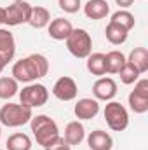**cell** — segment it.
Segmentation results:
<instances>
[{"label":"cell","instance_id":"8992f818","mask_svg":"<svg viewBox=\"0 0 148 150\" xmlns=\"http://www.w3.org/2000/svg\"><path fill=\"white\" fill-rule=\"evenodd\" d=\"M103 115L111 131H124L129 126V113L125 110V107L120 105L118 101H113V100L108 101L103 110Z\"/></svg>","mask_w":148,"mask_h":150},{"label":"cell","instance_id":"d6986e66","mask_svg":"<svg viewBox=\"0 0 148 150\" xmlns=\"http://www.w3.org/2000/svg\"><path fill=\"white\" fill-rule=\"evenodd\" d=\"M51 23V12L42 7V5H37V7H32V12H30V19H28V25L32 28H45L47 25Z\"/></svg>","mask_w":148,"mask_h":150},{"label":"cell","instance_id":"ac0fdd59","mask_svg":"<svg viewBox=\"0 0 148 150\" xmlns=\"http://www.w3.org/2000/svg\"><path fill=\"white\" fill-rule=\"evenodd\" d=\"M132 67L138 68L140 74L148 72V49L147 47H134L129 52V58H125Z\"/></svg>","mask_w":148,"mask_h":150},{"label":"cell","instance_id":"d4e9b609","mask_svg":"<svg viewBox=\"0 0 148 150\" xmlns=\"http://www.w3.org/2000/svg\"><path fill=\"white\" fill-rule=\"evenodd\" d=\"M120 75V82L122 84H125V86H131V84H134L138 79H140V72H138V68L136 67H132L129 61H125V65L122 67V70L118 72Z\"/></svg>","mask_w":148,"mask_h":150},{"label":"cell","instance_id":"7a4b0ae2","mask_svg":"<svg viewBox=\"0 0 148 150\" xmlns=\"http://www.w3.org/2000/svg\"><path fill=\"white\" fill-rule=\"evenodd\" d=\"M30 127H32V133H33L37 143L40 147H44V149L49 147L52 142H56L59 138V127L49 115L32 117Z\"/></svg>","mask_w":148,"mask_h":150},{"label":"cell","instance_id":"f546056e","mask_svg":"<svg viewBox=\"0 0 148 150\" xmlns=\"http://www.w3.org/2000/svg\"><path fill=\"white\" fill-rule=\"evenodd\" d=\"M5 67H7V61H5V59L0 56V74L4 72V68H5Z\"/></svg>","mask_w":148,"mask_h":150},{"label":"cell","instance_id":"30bf717a","mask_svg":"<svg viewBox=\"0 0 148 150\" xmlns=\"http://www.w3.org/2000/svg\"><path fill=\"white\" fill-rule=\"evenodd\" d=\"M92 94L98 101H111L117 94V82L111 77H98L92 84Z\"/></svg>","mask_w":148,"mask_h":150},{"label":"cell","instance_id":"2e32d148","mask_svg":"<svg viewBox=\"0 0 148 150\" xmlns=\"http://www.w3.org/2000/svg\"><path fill=\"white\" fill-rule=\"evenodd\" d=\"M84 138H85V129H84V126H82L78 120H72V122L66 124L63 140H65L70 147L80 145V143L84 142Z\"/></svg>","mask_w":148,"mask_h":150},{"label":"cell","instance_id":"484cf974","mask_svg":"<svg viewBox=\"0 0 148 150\" xmlns=\"http://www.w3.org/2000/svg\"><path fill=\"white\" fill-rule=\"evenodd\" d=\"M58 5L66 14H75L80 9V0H58Z\"/></svg>","mask_w":148,"mask_h":150},{"label":"cell","instance_id":"5bb4252c","mask_svg":"<svg viewBox=\"0 0 148 150\" xmlns=\"http://www.w3.org/2000/svg\"><path fill=\"white\" fill-rule=\"evenodd\" d=\"M84 14L89 18V19H103L110 14V5L106 0H89L85 5H84Z\"/></svg>","mask_w":148,"mask_h":150},{"label":"cell","instance_id":"52a82bcc","mask_svg":"<svg viewBox=\"0 0 148 150\" xmlns=\"http://www.w3.org/2000/svg\"><path fill=\"white\" fill-rule=\"evenodd\" d=\"M129 108L134 113L148 112V79H138L129 94Z\"/></svg>","mask_w":148,"mask_h":150},{"label":"cell","instance_id":"4fadbf2b","mask_svg":"<svg viewBox=\"0 0 148 150\" xmlns=\"http://www.w3.org/2000/svg\"><path fill=\"white\" fill-rule=\"evenodd\" d=\"M87 145L91 150H111L113 149V138L103 129H94L87 136Z\"/></svg>","mask_w":148,"mask_h":150},{"label":"cell","instance_id":"9c48e42d","mask_svg":"<svg viewBox=\"0 0 148 150\" xmlns=\"http://www.w3.org/2000/svg\"><path fill=\"white\" fill-rule=\"evenodd\" d=\"M77 93H78V87H77V82H75L72 77H59L54 86H52V94L59 100V101H72L77 98Z\"/></svg>","mask_w":148,"mask_h":150},{"label":"cell","instance_id":"f1b7e54d","mask_svg":"<svg viewBox=\"0 0 148 150\" xmlns=\"http://www.w3.org/2000/svg\"><path fill=\"white\" fill-rule=\"evenodd\" d=\"M4 23H5V9L0 7V25H4Z\"/></svg>","mask_w":148,"mask_h":150},{"label":"cell","instance_id":"4dcf8cb0","mask_svg":"<svg viewBox=\"0 0 148 150\" xmlns=\"http://www.w3.org/2000/svg\"><path fill=\"white\" fill-rule=\"evenodd\" d=\"M12 2H23V0H12Z\"/></svg>","mask_w":148,"mask_h":150},{"label":"cell","instance_id":"ba28073f","mask_svg":"<svg viewBox=\"0 0 148 150\" xmlns=\"http://www.w3.org/2000/svg\"><path fill=\"white\" fill-rule=\"evenodd\" d=\"M30 12H32V5L23 0V2H12L7 9H5V23L9 26H19L28 23L30 19Z\"/></svg>","mask_w":148,"mask_h":150},{"label":"cell","instance_id":"277c9868","mask_svg":"<svg viewBox=\"0 0 148 150\" xmlns=\"http://www.w3.org/2000/svg\"><path fill=\"white\" fill-rule=\"evenodd\" d=\"M66 49L72 56L78 59H85L92 52V38L89 32L84 28H73L66 38Z\"/></svg>","mask_w":148,"mask_h":150},{"label":"cell","instance_id":"ffe728a7","mask_svg":"<svg viewBox=\"0 0 148 150\" xmlns=\"http://www.w3.org/2000/svg\"><path fill=\"white\" fill-rule=\"evenodd\" d=\"M127 35H129V32L125 30V28H122V26H118V25H115V23H108L106 25V28H105V37L106 40L113 44V45H120V44H124L125 40H127Z\"/></svg>","mask_w":148,"mask_h":150},{"label":"cell","instance_id":"1f68e13d","mask_svg":"<svg viewBox=\"0 0 148 150\" xmlns=\"http://www.w3.org/2000/svg\"><path fill=\"white\" fill-rule=\"evenodd\" d=\"M0 136H2V127H0Z\"/></svg>","mask_w":148,"mask_h":150},{"label":"cell","instance_id":"cb8c5ba5","mask_svg":"<svg viewBox=\"0 0 148 150\" xmlns=\"http://www.w3.org/2000/svg\"><path fill=\"white\" fill-rule=\"evenodd\" d=\"M110 21L111 23H115V25H118V26H122V28H125L127 32H131V30L134 28V25H136L134 16H132L129 11H125V9H120V11L113 12Z\"/></svg>","mask_w":148,"mask_h":150},{"label":"cell","instance_id":"e0dca14e","mask_svg":"<svg viewBox=\"0 0 148 150\" xmlns=\"http://www.w3.org/2000/svg\"><path fill=\"white\" fill-rule=\"evenodd\" d=\"M85 59H87L85 67H87L89 74H92L94 77L106 75V59H105L103 52H91Z\"/></svg>","mask_w":148,"mask_h":150},{"label":"cell","instance_id":"9a60e30c","mask_svg":"<svg viewBox=\"0 0 148 150\" xmlns=\"http://www.w3.org/2000/svg\"><path fill=\"white\" fill-rule=\"evenodd\" d=\"M16 54V40L7 28H0V56L9 63Z\"/></svg>","mask_w":148,"mask_h":150},{"label":"cell","instance_id":"3957f363","mask_svg":"<svg viewBox=\"0 0 148 150\" xmlns=\"http://www.w3.org/2000/svg\"><path fill=\"white\" fill-rule=\"evenodd\" d=\"M33 117V110L21 103H5L0 108V124L5 127H21Z\"/></svg>","mask_w":148,"mask_h":150},{"label":"cell","instance_id":"8fae6325","mask_svg":"<svg viewBox=\"0 0 148 150\" xmlns=\"http://www.w3.org/2000/svg\"><path fill=\"white\" fill-rule=\"evenodd\" d=\"M73 112L78 120H91L99 112V103L94 98H82L75 103Z\"/></svg>","mask_w":148,"mask_h":150},{"label":"cell","instance_id":"603a6c76","mask_svg":"<svg viewBox=\"0 0 148 150\" xmlns=\"http://www.w3.org/2000/svg\"><path fill=\"white\" fill-rule=\"evenodd\" d=\"M19 82L12 77H0V100H11L18 94Z\"/></svg>","mask_w":148,"mask_h":150},{"label":"cell","instance_id":"7402d4cb","mask_svg":"<svg viewBox=\"0 0 148 150\" xmlns=\"http://www.w3.org/2000/svg\"><path fill=\"white\" fill-rule=\"evenodd\" d=\"M105 59H106V74H118L122 70V67L125 65V56L120 52V51H110L108 54H105Z\"/></svg>","mask_w":148,"mask_h":150},{"label":"cell","instance_id":"d6a6232c","mask_svg":"<svg viewBox=\"0 0 148 150\" xmlns=\"http://www.w3.org/2000/svg\"><path fill=\"white\" fill-rule=\"evenodd\" d=\"M0 150H4V149H0Z\"/></svg>","mask_w":148,"mask_h":150},{"label":"cell","instance_id":"44dd1931","mask_svg":"<svg viewBox=\"0 0 148 150\" xmlns=\"http://www.w3.org/2000/svg\"><path fill=\"white\" fill-rule=\"evenodd\" d=\"M5 150H32V138L25 133H14L7 138Z\"/></svg>","mask_w":148,"mask_h":150},{"label":"cell","instance_id":"7c38bea8","mask_svg":"<svg viewBox=\"0 0 148 150\" xmlns=\"http://www.w3.org/2000/svg\"><path fill=\"white\" fill-rule=\"evenodd\" d=\"M47 26H49L47 28L49 30V37L54 38V40H66L68 35L72 33V30H73L70 19H65V18H56Z\"/></svg>","mask_w":148,"mask_h":150},{"label":"cell","instance_id":"5b68a950","mask_svg":"<svg viewBox=\"0 0 148 150\" xmlns=\"http://www.w3.org/2000/svg\"><path fill=\"white\" fill-rule=\"evenodd\" d=\"M47 100H49V91L44 84L32 82L19 91V103L32 108V110L38 108V107H44L47 103Z\"/></svg>","mask_w":148,"mask_h":150},{"label":"cell","instance_id":"83f0119b","mask_svg":"<svg viewBox=\"0 0 148 150\" xmlns=\"http://www.w3.org/2000/svg\"><path fill=\"white\" fill-rule=\"evenodd\" d=\"M117 2V5L120 7V9H127V7H131L132 5V2L134 0H115Z\"/></svg>","mask_w":148,"mask_h":150},{"label":"cell","instance_id":"6da1fadb","mask_svg":"<svg viewBox=\"0 0 148 150\" xmlns=\"http://www.w3.org/2000/svg\"><path fill=\"white\" fill-rule=\"evenodd\" d=\"M47 72H49V59L40 52H33V54L14 63L12 79H16L18 82H23V84H32L38 79L45 77Z\"/></svg>","mask_w":148,"mask_h":150},{"label":"cell","instance_id":"4316f807","mask_svg":"<svg viewBox=\"0 0 148 150\" xmlns=\"http://www.w3.org/2000/svg\"><path fill=\"white\" fill-rule=\"evenodd\" d=\"M44 150H72V147H70V145H68V143L61 138V136H59L56 142H52L49 147H45Z\"/></svg>","mask_w":148,"mask_h":150}]
</instances>
